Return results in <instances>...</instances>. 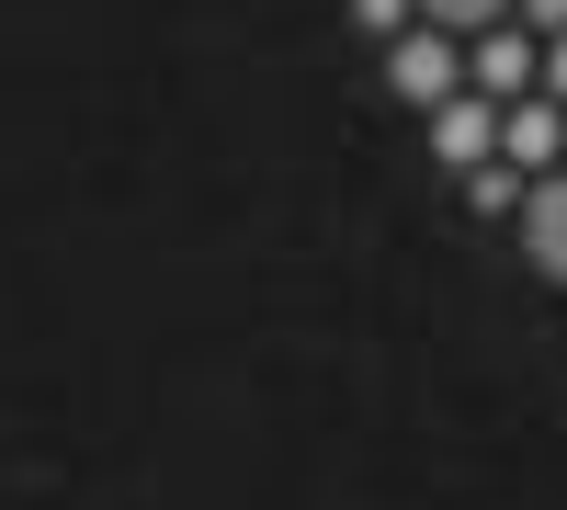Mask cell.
Segmentation results:
<instances>
[{
	"label": "cell",
	"mask_w": 567,
	"mask_h": 510,
	"mask_svg": "<svg viewBox=\"0 0 567 510\" xmlns=\"http://www.w3.org/2000/svg\"><path fill=\"white\" fill-rule=\"evenodd\" d=\"M499 159L511 170H567V103H556V91H523V103H499Z\"/></svg>",
	"instance_id": "3"
},
{
	"label": "cell",
	"mask_w": 567,
	"mask_h": 510,
	"mask_svg": "<svg viewBox=\"0 0 567 510\" xmlns=\"http://www.w3.org/2000/svg\"><path fill=\"white\" fill-rule=\"evenodd\" d=\"M420 23H432V34H465V45H477L488 23H511V0H420Z\"/></svg>",
	"instance_id": "6"
},
{
	"label": "cell",
	"mask_w": 567,
	"mask_h": 510,
	"mask_svg": "<svg viewBox=\"0 0 567 510\" xmlns=\"http://www.w3.org/2000/svg\"><path fill=\"white\" fill-rule=\"evenodd\" d=\"M545 91H556V103H567V34L545 45Z\"/></svg>",
	"instance_id": "10"
},
{
	"label": "cell",
	"mask_w": 567,
	"mask_h": 510,
	"mask_svg": "<svg viewBox=\"0 0 567 510\" xmlns=\"http://www.w3.org/2000/svg\"><path fill=\"white\" fill-rule=\"evenodd\" d=\"M352 23H363V34H374V45H398V34H409V23H420V0H352Z\"/></svg>",
	"instance_id": "8"
},
{
	"label": "cell",
	"mask_w": 567,
	"mask_h": 510,
	"mask_svg": "<svg viewBox=\"0 0 567 510\" xmlns=\"http://www.w3.org/2000/svg\"><path fill=\"white\" fill-rule=\"evenodd\" d=\"M523 250H534L545 284H567V170H545L534 194H523Z\"/></svg>",
	"instance_id": "5"
},
{
	"label": "cell",
	"mask_w": 567,
	"mask_h": 510,
	"mask_svg": "<svg viewBox=\"0 0 567 510\" xmlns=\"http://www.w3.org/2000/svg\"><path fill=\"white\" fill-rule=\"evenodd\" d=\"M386 91H398V103H420V114H432V103H454V91H465V34L409 23V34L386 45Z\"/></svg>",
	"instance_id": "1"
},
{
	"label": "cell",
	"mask_w": 567,
	"mask_h": 510,
	"mask_svg": "<svg viewBox=\"0 0 567 510\" xmlns=\"http://www.w3.org/2000/svg\"><path fill=\"white\" fill-rule=\"evenodd\" d=\"M432 159H443V170H488V159H499V103H488V91L432 103Z\"/></svg>",
	"instance_id": "4"
},
{
	"label": "cell",
	"mask_w": 567,
	"mask_h": 510,
	"mask_svg": "<svg viewBox=\"0 0 567 510\" xmlns=\"http://www.w3.org/2000/svg\"><path fill=\"white\" fill-rule=\"evenodd\" d=\"M511 23H534V34L556 45V34H567V0H511Z\"/></svg>",
	"instance_id": "9"
},
{
	"label": "cell",
	"mask_w": 567,
	"mask_h": 510,
	"mask_svg": "<svg viewBox=\"0 0 567 510\" xmlns=\"http://www.w3.org/2000/svg\"><path fill=\"white\" fill-rule=\"evenodd\" d=\"M523 194H534V181H511V159L465 170V205H477V216H523Z\"/></svg>",
	"instance_id": "7"
},
{
	"label": "cell",
	"mask_w": 567,
	"mask_h": 510,
	"mask_svg": "<svg viewBox=\"0 0 567 510\" xmlns=\"http://www.w3.org/2000/svg\"><path fill=\"white\" fill-rule=\"evenodd\" d=\"M465 91H488V103L545 91V34H534V23H488L477 45H465Z\"/></svg>",
	"instance_id": "2"
}]
</instances>
